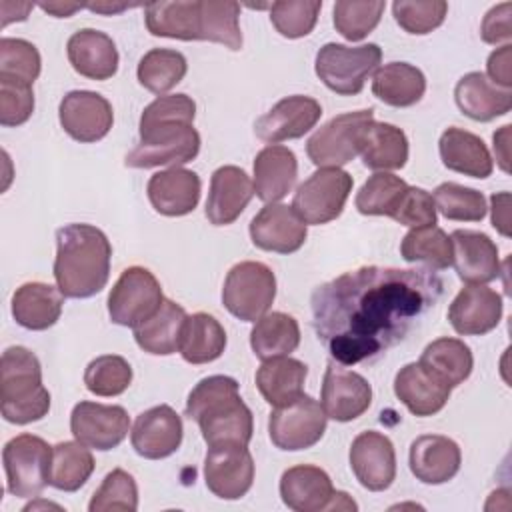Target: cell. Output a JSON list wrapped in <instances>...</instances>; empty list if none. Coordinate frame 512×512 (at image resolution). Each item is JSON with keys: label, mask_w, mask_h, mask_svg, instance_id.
<instances>
[{"label": "cell", "mask_w": 512, "mask_h": 512, "mask_svg": "<svg viewBox=\"0 0 512 512\" xmlns=\"http://www.w3.org/2000/svg\"><path fill=\"white\" fill-rule=\"evenodd\" d=\"M442 292L430 268L362 266L312 292V326L338 364H358L404 340Z\"/></svg>", "instance_id": "6da1fadb"}, {"label": "cell", "mask_w": 512, "mask_h": 512, "mask_svg": "<svg viewBox=\"0 0 512 512\" xmlns=\"http://www.w3.org/2000/svg\"><path fill=\"white\" fill-rule=\"evenodd\" d=\"M112 246L92 224H68L56 232L54 278L66 298H90L108 284Z\"/></svg>", "instance_id": "7a4b0ae2"}, {"label": "cell", "mask_w": 512, "mask_h": 512, "mask_svg": "<svg viewBox=\"0 0 512 512\" xmlns=\"http://www.w3.org/2000/svg\"><path fill=\"white\" fill-rule=\"evenodd\" d=\"M186 416L198 422L208 448L248 446L252 440V410L240 398L238 382L230 376L202 378L188 394Z\"/></svg>", "instance_id": "3957f363"}, {"label": "cell", "mask_w": 512, "mask_h": 512, "mask_svg": "<svg viewBox=\"0 0 512 512\" xmlns=\"http://www.w3.org/2000/svg\"><path fill=\"white\" fill-rule=\"evenodd\" d=\"M0 410L10 424L38 422L50 410V392L42 384L40 362L24 346H10L2 352Z\"/></svg>", "instance_id": "277c9868"}, {"label": "cell", "mask_w": 512, "mask_h": 512, "mask_svg": "<svg viewBox=\"0 0 512 512\" xmlns=\"http://www.w3.org/2000/svg\"><path fill=\"white\" fill-rule=\"evenodd\" d=\"M138 130L140 140L124 158L130 168H174L194 160L200 152V134L192 124L168 122Z\"/></svg>", "instance_id": "5b68a950"}, {"label": "cell", "mask_w": 512, "mask_h": 512, "mask_svg": "<svg viewBox=\"0 0 512 512\" xmlns=\"http://www.w3.org/2000/svg\"><path fill=\"white\" fill-rule=\"evenodd\" d=\"M380 60L382 50L378 44L344 46L328 42L318 50L314 70L332 92L340 96H356L362 92L366 78L378 68Z\"/></svg>", "instance_id": "8992f818"}, {"label": "cell", "mask_w": 512, "mask_h": 512, "mask_svg": "<svg viewBox=\"0 0 512 512\" xmlns=\"http://www.w3.org/2000/svg\"><path fill=\"white\" fill-rule=\"evenodd\" d=\"M6 488L18 498H34L50 484L52 446L40 436L18 434L4 444Z\"/></svg>", "instance_id": "52a82bcc"}, {"label": "cell", "mask_w": 512, "mask_h": 512, "mask_svg": "<svg viewBox=\"0 0 512 512\" xmlns=\"http://www.w3.org/2000/svg\"><path fill=\"white\" fill-rule=\"evenodd\" d=\"M274 298L276 276L266 264L244 260L228 270L222 302L232 316L244 322H256L270 310Z\"/></svg>", "instance_id": "ba28073f"}, {"label": "cell", "mask_w": 512, "mask_h": 512, "mask_svg": "<svg viewBox=\"0 0 512 512\" xmlns=\"http://www.w3.org/2000/svg\"><path fill=\"white\" fill-rule=\"evenodd\" d=\"M374 122V110H356L334 116L306 142V152L318 168H340L360 154L362 134Z\"/></svg>", "instance_id": "9c48e42d"}, {"label": "cell", "mask_w": 512, "mask_h": 512, "mask_svg": "<svg viewBox=\"0 0 512 512\" xmlns=\"http://www.w3.org/2000/svg\"><path fill=\"white\" fill-rule=\"evenodd\" d=\"M326 412L318 400L308 394L276 406L268 418V436L278 450L312 448L326 432Z\"/></svg>", "instance_id": "30bf717a"}, {"label": "cell", "mask_w": 512, "mask_h": 512, "mask_svg": "<svg viewBox=\"0 0 512 512\" xmlns=\"http://www.w3.org/2000/svg\"><path fill=\"white\" fill-rule=\"evenodd\" d=\"M352 176L342 168H318L294 192L292 208L306 224L336 220L352 190Z\"/></svg>", "instance_id": "8fae6325"}, {"label": "cell", "mask_w": 512, "mask_h": 512, "mask_svg": "<svg viewBox=\"0 0 512 512\" xmlns=\"http://www.w3.org/2000/svg\"><path fill=\"white\" fill-rule=\"evenodd\" d=\"M162 300L158 278L148 268L130 266L108 294V314L114 324L136 328L160 308Z\"/></svg>", "instance_id": "7c38bea8"}, {"label": "cell", "mask_w": 512, "mask_h": 512, "mask_svg": "<svg viewBox=\"0 0 512 512\" xmlns=\"http://www.w3.org/2000/svg\"><path fill=\"white\" fill-rule=\"evenodd\" d=\"M130 418L122 406L82 400L72 408L70 432L88 448L112 450L128 436Z\"/></svg>", "instance_id": "4fadbf2b"}, {"label": "cell", "mask_w": 512, "mask_h": 512, "mask_svg": "<svg viewBox=\"0 0 512 512\" xmlns=\"http://www.w3.org/2000/svg\"><path fill=\"white\" fill-rule=\"evenodd\" d=\"M58 118L64 132L84 144L102 140L114 122L112 104L98 92L72 90L58 106Z\"/></svg>", "instance_id": "5bb4252c"}, {"label": "cell", "mask_w": 512, "mask_h": 512, "mask_svg": "<svg viewBox=\"0 0 512 512\" xmlns=\"http://www.w3.org/2000/svg\"><path fill=\"white\" fill-rule=\"evenodd\" d=\"M208 490L222 500L242 498L254 482V458L246 446H210L204 458Z\"/></svg>", "instance_id": "9a60e30c"}, {"label": "cell", "mask_w": 512, "mask_h": 512, "mask_svg": "<svg viewBox=\"0 0 512 512\" xmlns=\"http://www.w3.org/2000/svg\"><path fill=\"white\" fill-rule=\"evenodd\" d=\"M320 404L336 422L356 420L372 404V386L362 374L330 362L322 380Z\"/></svg>", "instance_id": "2e32d148"}, {"label": "cell", "mask_w": 512, "mask_h": 512, "mask_svg": "<svg viewBox=\"0 0 512 512\" xmlns=\"http://www.w3.org/2000/svg\"><path fill=\"white\" fill-rule=\"evenodd\" d=\"M306 236V222L288 204H266L250 220L252 244L266 252L292 254L304 246Z\"/></svg>", "instance_id": "e0dca14e"}, {"label": "cell", "mask_w": 512, "mask_h": 512, "mask_svg": "<svg viewBox=\"0 0 512 512\" xmlns=\"http://www.w3.org/2000/svg\"><path fill=\"white\" fill-rule=\"evenodd\" d=\"M350 468L370 492H382L396 478V452L390 438L376 430L360 432L350 446Z\"/></svg>", "instance_id": "ac0fdd59"}, {"label": "cell", "mask_w": 512, "mask_h": 512, "mask_svg": "<svg viewBox=\"0 0 512 512\" xmlns=\"http://www.w3.org/2000/svg\"><path fill=\"white\" fill-rule=\"evenodd\" d=\"M322 116L318 100L302 94L286 96L278 100L264 116L254 124V132L268 144L300 138L310 132Z\"/></svg>", "instance_id": "d6986e66"}, {"label": "cell", "mask_w": 512, "mask_h": 512, "mask_svg": "<svg viewBox=\"0 0 512 512\" xmlns=\"http://www.w3.org/2000/svg\"><path fill=\"white\" fill-rule=\"evenodd\" d=\"M182 436V418L168 404H160L138 414L130 432V442L138 456L160 460L180 448Z\"/></svg>", "instance_id": "ffe728a7"}, {"label": "cell", "mask_w": 512, "mask_h": 512, "mask_svg": "<svg viewBox=\"0 0 512 512\" xmlns=\"http://www.w3.org/2000/svg\"><path fill=\"white\" fill-rule=\"evenodd\" d=\"M502 296L484 286H464L448 306V320L462 336H482L492 332L502 318Z\"/></svg>", "instance_id": "44dd1931"}, {"label": "cell", "mask_w": 512, "mask_h": 512, "mask_svg": "<svg viewBox=\"0 0 512 512\" xmlns=\"http://www.w3.org/2000/svg\"><path fill=\"white\" fill-rule=\"evenodd\" d=\"M452 240V266L460 280L466 284H486L500 276L498 246L484 232L454 230Z\"/></svg>", "instance_id": "7402d4cb"}, {"label": "cell", "mask_w": 512, "mask_h": 512, "mask_svg": "<svg viewBox=\"0 0 512 512\" xmlns=\"http://www.w3.org/2000/svg\"><path fill=\"white\" fill-rule=\"evenodd\" d=\"M450 392L452 388L422 362H410L394 376V394L414 416H432L440 412L446 406Z\"/></svg>", "instance_id": "603a6c76"}, {"label": "cell", "mask_w": 512, "mask_h": 512, "mask_svg": "<svg viewBox=\"0 0 512 512\" xmlns=\"http://www.w3.org/2000/svg\"><path fill=\"white\" fill-rule=\"evenodd\" d=\"M410 470L424 484H444L452 480L462 464L460 446L442 434H424L410 444Z\"/></svg>", "instance_id": "cb8c5ba5"}, {"label": "cell", "mask_w": 512, "mask_h": 512, "mask_svg": "<svg viewBox=\"0 0 512 512\" xmlns=\"http://www.w3.org/2000/svg\"><path fill=\"white\" fill-rule=\"evenodd\" d=\"M146 192L158 214L184 216L198 206L202 184L194 170L174 166L152 174Z\"/></svg>", "instance_id": "d4e9b609"}, {"label": "cell", "mask_w": 512, "mask_h": 512, "mask_svg": "<svg viewBox=\"0 0 512 512\" xmlns=\"http://www.w3.org/2000/svg\"><path fill=\"white\" fill-rule=\"evenodd\" d=\"M330 476L312 464H298L282 472L280 496L294 512H324L334 500Z\"/></svg>", "instance_id": "484cf974"}, {"label": "cell", "mask_w": 512, "mask_h": 512, "mask_svg": "<svg viewBox=\"0 0 512 512\" xmlns=\"http://www.w3.org/2000/svg\"><path fill=\"white\" fill-rule=\"evenodd\" d=\"M254 196L248 174L238 166H220L210 178L206 218L214 226L232 224Z\"/></svg>", "instance_id": "4316f807"}, {"label": "cell", "mask_w": 512, "mask_h": 512, "mask_svg": "<svg viewBox=\"0 0 512 512\" xmlns=\"http://www.w3.org/2000/svg\"><path fill=\"white\" fill-rule=\"evenodd\" d=\"M66 52L72 68L84 78L102 82L118 70V50L106 32L82 28L68 38Z\"/></svg>", "instance_id": "83f0119b"}, {"label": "cell", "mask_w": 512, "mask_h": 512, "mask_svg": "<svg viewBox=\"0 0 512 512\" xmlns=\"http://www.w3.org/2000/svg\"><path fill=\"white\" fill-rule=\"evenodd\" d=\"M296 176L298 160L286 146L270 144L254 158V194L266 204L282 200L292 190Z\"/></svg>", "instance_id": "f1b7e54d"}, {"label": "cell", "mask_w": 512, "mask_h": 512, "mask_svg": "<svg viewBox=\"0 0 512 512\" xmlns=\"http://www.w3.org/2000/svg\"><path fill=\"white\" fill-rule=\"evenodd\" d=\"M454 100L462 114L476 122H490L512 108V92L492 84L482 72L464 74L454 88Z\"/></svg>", "instance_id": "f546056e"}, {"label": "cell", "mask_w": 512, "mask_h": 512, "mask_svg": "<svg viewBox=\"0 0 512 512\" xmlns=\"http://www.w3.org/2000/svg\"><path fill=\"white\" fill-rule=\"evenodd\" d=\"M438 148L444 166L458 174L482 180L494 170V162L484 140L464 128H446L440 136Z\"/></svg>", "instance_id": "4dcf8cb0"}, {"label": "cell", "mask_w": 512, "mask_h": 512, "mask_svg": "<svg viewBox=\"0 0 512 512\" xmlns=\"http://www.w3.org/2000/svg\"><path fill=\"white\" fill-rule=\"evenodd\" d=\"M64 294L58 286L26 282L12 294V316L26 330H48L60 320Z\"/></svg>", "instance_id": "1f68e13d"}, {"label": "cell", "mask_w": 512, "mask_h": 512, "mask_svg": "<svg viewBox=\"0 0 512 512\" xmlns=\"http://www.w3.org/2000/svg\"><path fill=\"white\" fill-rule=\"evenodd\" d=\"M308 366L290 356L264 360L256 372V386L270 406H284L304 394Z\"/></svg>", "instance_id": "d6a6232c"}, {"label": "cell", "mask_w": 512, "mask_h": 512, "mask_svg": "<svg viewBox=\"0 0 512 512\" xmlns=\"http://www.w3.org/2000/svg\"><path fill=\"white\" fill-rule=\"evenodd\" d=\"M186 316L188 314L180 304H176L170 298H164L160 308L150 318H146L136 328H132L136 344L148 354H156V356L174 354L180 344V334H182Z\"/></svg>", "instance_id": "836d02e7"}, {"label": "cell", "mask_w": 512, "mask_h": 512, "mask_svg": "<svg viewBox=\"0 0 512 512\" xmlns=\"http://www.w3.org/2000/svg\"><path fill=\"white\" fill-rule=\"evenodd\" d=\"M372 92L388 106L408 108L422 100L426 78L420 68L408 62H390L374 72Z\"/></svg>", "instance_id": "e575fe53"}, {"label": "cell", "mask_w": 512, "mask_h": 512, "mask_svg": "<svg viewBox=\"0 0 512 512\" xmlns=\"http://www.w3.org/2000/svg\"><path fill=\"white\" fill-rule=\"evenodd\" d=\"M360 156L370 170H398L408 160V138L394 124L370 122L362 134Z\"/></svg>", "instance_id": "d590c367"}, {"label": "cell", "mask_w": 512, "mask_h": 512, "mask_svg": "<svg viewBox=\"0 0 512 512\" xmlns=\"http://www.w3.org/2000/svg\"><path fill=\"white\" fill-rule=\"evenodd\" d=\"M226 348V332L222 324L208 312L186 316L182 326L178 352L188 364H208L222 356Z\"/></svg>", "instance_id": "8d00e7d4"}, {"label": "cell", "mask_w": 512, "mask_h": 512, "mask_svg": "<svg viewBox=\"0 0 512 512\" xmlns=\"http://www.w3.org/2000/svg\"><path fill=\"white\" fill-rule=\"evenodd\" d=\"M146 28L154 36L200 40V0L150 2L144 6Z\"/></svg>", "instance_id": "74e56055"}, {"label": "cell", "mask_w": 512, "mask_h": 512, "mask_svg": "<svg viewBox=\"0 0 512 512\" xmlns=\"http://www.w3.org/2000/svg\"><path fill=\"white\" fill-rule=\"evenodd\" d=\"M300 344V326L294 316L286 312H266L254 322L250 332V346L260 360L276 356H290Z\"/></svg>", "instance_id": "f35d334b"}, {"label": "cell", "mask_w": 512, "mask_h": 512, "mask_svg": "<svg viewBox=\"0 0 512 512\" xmlns=\"http://www.w3.org/2000/svg\"><path fill=\"white\" fill-rule=\"evenodd\" d=\"M418 362H422L428 370L442 378L450 388L460 386L472 374L474 368L470 348L462 340L448 336L432 340L424 348Z\"/></svg>", "instance_id": "ab89813d"}, {"label": "cell", "mask_w": 512, "mask_h": 512, "mask_svg": "<svg viewBox=\"0 0 512 512\" xmlns=\"http://www.w3.org/2000/svg\"><path fill=\"white\" fill-rule=\"evenodd\" d=\"M94 472V456L82 442H58L52 446L50 486L76 492Z\"/></svg>", "instance_id": "60d3db41"}, {"label": "cell", "mask_w": 512, "mask_h": 512, "mask_svg": "<svg viewBox=\"0 0 512 512\" xmlns=\"http://www.w3.org/2000/svg\"><path fill=\"white\" fill-rule=\"evenodd\" d=\"M400 256L410 264L422 262L430 270H446L452 266V240L436 224L410 228L402 238Z\"/></svg>", "instance_id": "b9f144b4"}, {"label": "cell", "mask_w": 512, "mask_h": 512, "mask_svg": "<svg viewBox=\"0 0 512 512\" xmlns=\"http://www.w3.org/2000/svg\"><path fill=\"white\" fill-rule=\"evenodd\" d=\"M188 62L182 52L172 48H152L138 62V82L152 94L162 96L186 76Z\"/></svg>", "instance_id": "7bdbcfd3"}, {"label": "cell", "mask_w": 512, "mask_h": 512, "mask_svg": "<svg viewBox=\"0 0 512 512\" xmlns=\"http://www.w3.org/2000/svg\"><path fill=\"white\" fill-rule=\"evenodd\" d=\"M200 40L240 50V4L232 0H200Z\"/></svg>", "instance_id": "ee69618b"}, {"label": "cell", "mask_w": 512, "mask_h": 512, "mask_svg": "<svg viewBox=\"0 0 512 512\" xmlns=\"http://www.w3.org/2000/svg\"><path fill=\"white\" fill-rule=\"evenodd\" d=\"M406 188H408V184L402 178H398L390 172H376L358 190L356 208L364 216H390L392 218Z\"/></svg>", "instance_id": "f6af8a7d"}, {"label": "cell", "mask_w": 512, "mask_h": 512, "mask_svg": "<svg viewBox=\"0 0 512 512\" xmlns=\"http://www.w3.org/2000/svg\"><path fill=\"white\" fill-rule=\"evenodd\" d=\"M432 198L436 210L448 220L480 222L488 212L482 192L456 182H442L440 186H436Z\"/></svg>", "instance_id": "bcb514c9"}, {"label": "cell", "mask_w": 512, "mask_h": 512, "mask_svg": "<svg viewBox=\"0 0 512 512\" xmlns=\"http://www.w3.org/2000/svg\"><path fill=\"white\" fill-rule=\"evenodd\" d=\"M132 382V366L118 354H104L94 358L84 372L88 392L110 398L122 394Z\"/></svg>", "instance_id": "7dc6e473"}, {"label": "cell", "mask_w": 512, "mask_h": 512, "mask_svg": "<svg viewBox=\"0 0 512 512\" xmlns=\"http://www.w3.org/2000/svg\"><path fill=\"white\" fill-rule=\"evenodd\" d=\"M386 4L382 0L376 2H350L340 0L334 4L332 18L334 28L350 42H358L366 38L380 22Z\"/></svg>", "instance_id": "c3c4849f"}, {"label": "cell", "mask_w": 512, "mask_h": 512, "mask_svg": "<svg viewBox=\"0 0 512 512\" xmlns=\"http://www.w3.org/2000/svg\"><path fill=\"white\" fill-rule=\"evenodd\" d=\"M138 508V486L132 474H128L122 468H116L108 472L98 486V490L92 494V500L88 504L90 512H134Z\"/></svg>", "instance_id": "681fc988"}, {"label": "cell", "mask_w": 512, "mask_h": 512, "mask_svg": "<svg viewBox=\"0 0 512 512\" xmlns=\"http://www.w3.org/2000/svg\"><path fill=\"white\" fill-rule=\"evenodd\" d=\"M320 8L318 0H280L270 4V22L284 38H302L314 30Z\"/></svg>", "instance_id": "f907efd6"}, {"label": "cell", "mask_w": 512, "mask_h": 512, "mask_svg": "<svg viewBox=\"0 0 512 512\" xmlns=\"http://www.w3.org/2000/svg\"><path fill=\"white\" fill-rule=\"evenodd\" d=\"M40 68V52L32 42L8 36L0 40V78L34 84V80L40 76Z\"/></svg>", "instance_id": "816d5d0a"}, {"label": "cell", "mask_w": 512, "mask_h": 512, "mask_svg": "<svg viewBox=\"0 0 512 512\" xmlns=\"http://www.w3.org/2000/svg\"><path fill=\"white\" fill-rule=\"evenodd\" d=\"M392 14L404 32L422 36L436 30L444 22L448 14V4L444 0H426V2L398 0L392 4Z\"/></svg>", "instance_id": "f5cc1de1"}, {"label": "cell", "mask_w": 512, "mask_h": 512, "mask_svg": "<svg viewBox=\"0 0 512 512\" xmlns=\"http://www.w3.org/2000/svg\"><path fill=\"white\" fill-rule=\"evenodd\" d=\"M34 112V92L32 84L0 78V124L20 126Z\"/></svg>", "instance_id": "db71d44e"}, {"label": "cell", "mask_w": 512, "mask_h": 512, "mask_svg": "<svg viewBox=\"0 0 512 512\" xmlns=\"http://www.w3.org/2000/svg\"><path fill=\"white\" fill-rule=\"evenodd\" d=\"M194 116H196V104L188 94L158 96L144 108L138 128H148V126L168 124V122L192 124Z\"/></svg>", "instance_id": "11a10c76"}, {"label": "cell", "mask_w": 512, "mask_h": 512, "mask_svg": "<svg viewBox=\"0 0 512 512\" xmlns=\"http://www.w3.org/2000/svg\"><path fill=\"white\" fill-rule=\"evenodd\" d=\"M392 220L410 228L434 226L436 224V204L430 192L418 186H408L402 194Z\"/></svg>", "instance_id": "9f6ffc18"}, {"label": "cell", "mask_w": 512, "mask_h": 512, "mask_svg": "<svg viewBox=\"0 0 512 512\" xmlns=\"http://www.w3.org/2000/svg\"><path fill=\"white\" fill-rule=\"evenodd\" d=\"M510 12H512L510 2L496 4L486 12L482 26H480V36L486 44H500V42H508L512 38Z\"/></svg>", "instance_id": "6f0895ef"}, {"label": "cell", "mask_w": 512, "mask_h": 512, "mask_svg": "<svg viewBox=\"0 0 512 512\" xmlns=\"http://www.w3.org/2000/svg\"><path fill=\"white\" fill-rule=\"evenodd\" d=\"M510 54H512V46L510 44H504L502 48L494 50L490 56H488V80L500 88H506L510 90L512 86V72H510Z\"/></svg>", "instance_id": "680465c9"}, {"label": "cell", "mask_w": 512, "mask_h": 512, "mask_svg": "<svg viewBox=\"0 0 512 512\" xmlns=\"http://www.w3.org/2000/svg\"><path fill=\"white\" fill-rule=\"evenodd\" d=\"M490 210H492V226L502 234L510 236V194L498 192L490 198Z\"/></svg>", "instance_id": "91938a15"}, {"label": "cell", "mask_w": 512, "mask_h": 512, "mask_svg": "<svg viewBox=\"0 0 512 512\" xmlns=\"http://www.w3.org/2000/svg\"><path fill=\"white\" fill-rule=\"evenodd\" d=\"M492 140H494L496 162H498V166H500L504 172H508V170H510V166H508V162H510V152H508V142H510V124H506V126H502L498 132H494Z\"/></svg>", "instance_id": "94428289"}, {"label": "cell", "mask_w": 512, "mask_h": 512, "mask_svg": "<svg viewBox=\"0 0 512 512\" xmlns=\"http://www.w3.org/2000/svg\"><path fill=\"white\" fill-rule=\"evenodd\" d=\"M40 8L56 18H68L74 12L82 10L84 4H70V2H48V4H40Z\"/></svg>", "instance_id": "6125c7cd"}, {"label": "cell", "mask_w": 512, "mask_h": 512, "mask_svg": "<svg viewBox=\"0 0 512 512\" xmlns=\"http://www.w3.org/2000/svg\"><path fill=\"white\" fill-rule=\"evenodd\" d=\"M92 12H100V14H116L122 12L126 8H132L130 4H108V2H96V4H88L86 6Z\"/></svg>", "instance_id": "be15d7a7"}]
</instances>
